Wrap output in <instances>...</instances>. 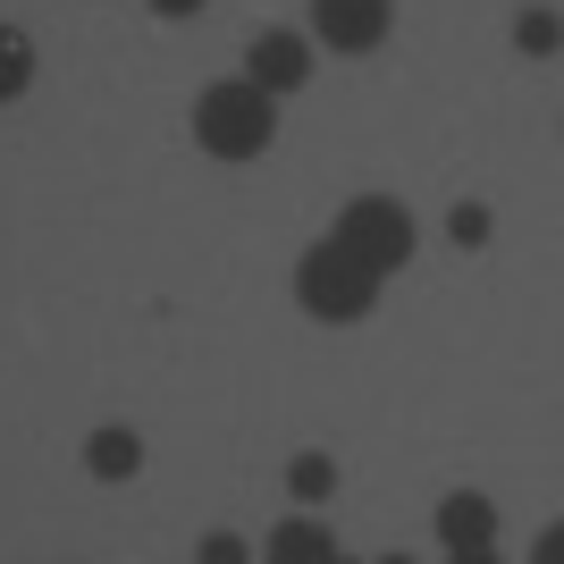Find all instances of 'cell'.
<instances>
[{"mask_svg": "<svg viewBox=\"0 0 564 564\" xmlns=\"http://www.w3.org/2000/svg\"><path fill=\"white\" fill-rule=\"evenodd\" d=\"M279 94H261L253 76H228V85H203L194 94V143L219 152V161H261L270 135H279Z\"/></svg>", "mask_w": 564, "mask_h": 564, "instance_id": "1", "label": "cell"}, {"mask_svg": "<svg viewBox=\"0 0 564 564\" xmlns=\"http://www.w3.org/2000/svg\"><path fill=\"white\" fill-rule=\"evenodd\" d=\"M295 304L312 312V321H362V312L379 304V270H362V261L337 245V236H321L304 261H295Z\"/></svg>", "mask_w": 564, "mask_h": 564, "instance_id": "2", "label": "cell"}, {"mask_svg": "<svg viewBox=\"0 0 564 564\" xmlns=\"http://www.w3.org/2000/svg\"><path fill=\"white\" fill-rule=\"evenodd\" d=\"M329 236L362 261V270H379V279L413 261V219H404V203H388V194H354L346 212H337Z\"/></svg>", "mask_w": 564, "mask_h": 564, "instance_id": "3", "label": "cell"}, {"mask_svg": "<svg viewBox=\"0 0 564 564\" xmlns=\"http://www.w3.org/2000/svg\"><path fill=\"white\" fill-rule=\"evenodd\" d=\"M397 25V0H312V34L329 51H379Z\"/></svg>", "mask_w": 564, "mask_h": 564, "instance_id": "4", "label": "cell"}, {"mask_svg": "<svg viewBox=\"0 0 564 564\" xmlns=\"http://www.w3.org/2000/svg\"><path fill=\"white\" fill-rule=\"evenodd\" d=\"M245 76H253L261 94H295L312 76V43L295 25H270V34H253V51H245Z\"/></svg>", "mask_w": 564, "mask_h": 564, "instance_id": "5", "label": "cell"}, {"mask_svg": "<svg viewBox=\"0 0 564 564\" xmlns=\"http://www.w3.org/2000/svg\"><path fill=\"white\" fill-rule=\"evenodd\" d=\"M438 547H447V556H489L497 547V506L480 489H455L447 506H438Z\"/></svg>", "mask_w": 564, "mask_h": 564, "instance_id": "6", "label": "cell"}, {"mask_svg": "<svg viewBox=\"0 0 564 564\" xmlns=\"http://www.w3.org/2000/svg\"><path fill=\"white\" fill-rule=\"evenodd\" d=\"M85 464H94V480H135V471H143V438L110 422V430L85 438Z\"/></svg>", "mask_w": 564, "mask_h": 564, "instance_id": "7", "label": "cell"}, {"mask_svg": "<svg viewBox=\"0 0 564 564\" xmlns=\"http://www.w3.org/2000/svg\"><path fill=\"white\" fill-rule=\"evenodd\" d=\"M25 85H34V43H25L18 25L0 18V101H18Z\"/></svg>", "mask_w": 564, "mask_h": 564, "instance_id": "8", "label": "cell"}, {"mask_svg": "<svg viewBox=\"0 0 564 564\" xmlns=\"http://www.w3.org/2000/svg\"><path fill=\"white\" fill-rule=\"evenodd\" d=\"M270 556H295V564L304 556H337V540L321 531V522H286V531H270Z\"/></svg>", "mask_w": 564, "mask_h": 564, "instance_id": "9", "label": "cell"}, {"mask_svg": "<svg viewBox=\"0 0 564 564\" xmlns=\"http://www.w3.org/2000/svg\"><path fill=\"white\" fill-rule=\"evenodd\" d=\"M286 489L304 497V506H321V497L337 489V464L329 455H295V464H286Z\"/></svg>", "mask_w": 564, "mask_h": 564, "instance_id": "10", "label": "cell"}, {"mask_svg": "<svg viewBox=\"0 0 564 564\" xmlns=\"http://www.w3.org/2000/svg\"><path fill=\"white\" fill-rule=\"evenodd\" d=\"M514 43H522V51H556V18H547V9H531V18L514 25Z\"/></svg>", "mask_w": 564, "mask_h": 564, "instance_id": "11", "label": "cell"}, {"mask_svg": "<svg viewBox=\"0 0 564 564\" xmlns=\"http://www.w3.org/2000/svg\"><path fill=\"white\" fill-rule=\"evenodd\" d=\"M489 236V212H455V245H480Z\"/></svg>", "mask_w": 564, "mask_h": 564, "instance_id": "12", "label": "cell"}, {"mask_svg": "<svg viewBox=\"0 0 564 564\" xmlns=\"http://www.w3.org/2000/svg\"><path fill=\"white\" fill-rule=\"evenodd\" d=\"M152 9H161V18H194V9H203V0H152Z\"/></svg>", "mask_w": 564, "mask_h": 564, "instance_id": "13", "label": "cell"}]
</instances>
